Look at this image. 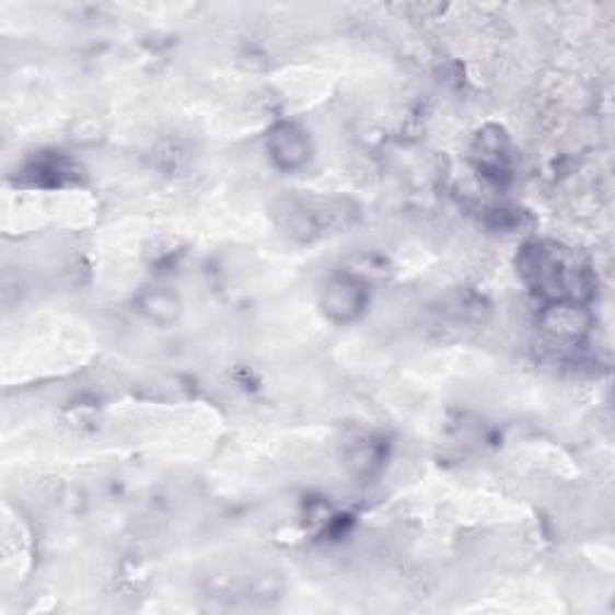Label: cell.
Masks as SVG:
<instances>
[{
    "mask_svg": "<svg viewBox=\"0 0 615 615\" xmlns=\"http://www.w3.org/2000/svg\"><path fill=\"white\" fill-rule=\"evenodd\" d=\"M365 305V293L359 281L349 277L332 279L325 293H323V308L329 317L339 320V323H349V320L359 317Z\"/></svg>",
    "mask_w": 615,
    "mask_h": 615,
    "instance_id": "obj_1",
    "label": "cell"
},
{
    "mask_svg": "<svg viewBox=\"0 0 615 615\" xmlns=\"http://www.w3.org/2000/svg\"><path fill=\"white\" fill-rule=\"evenodd\" d=\"M267 150L272 154L277 166L289 171L303 166L308 156H311V147H308L305 135L297 126H291V123H281V126L269 132Z\"/></svg>",
    "mask_w": 615,
    "mask_h": 615,
    "instance_id": "obj_2",
    "label": "cell"
}]
</instances>
